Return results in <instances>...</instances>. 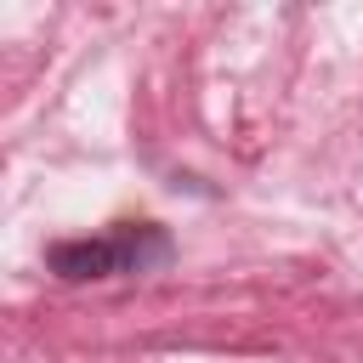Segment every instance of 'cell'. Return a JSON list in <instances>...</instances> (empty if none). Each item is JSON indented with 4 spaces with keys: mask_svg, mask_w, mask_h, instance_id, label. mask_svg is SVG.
Listing matches in <instances>:
<instances>
[{
    "mask_svg": "<svg viewBox=\"0 0 363 363\" xmlns=\"http://www.w3.org/2000/svg\"><path fill=\"white\" fill-rule=\"evenodd\" d=\"M170 261V244L159 227H113L102 238H62L45 250V267L68 284H85V278H119V272H147Z\"/></svg>",
    "mask_w": 363,
    "mask_h": 363,
    "instance_id": "6da1fadb",
    "label": "cell"
}]
</instances>
